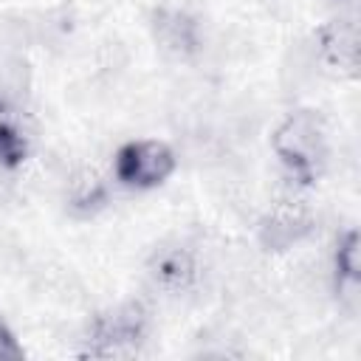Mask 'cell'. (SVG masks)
Returning a JSON list of instances; mask_svg holds the SVG:
<instances>
[{
  "instance_id": "obj_1",
  "label": "cell",
  "mask_w": 361,
  "mask_h": 361,
  "mask_svg": "<svg viewBox=\"0 0 361 361\" xmlns=\"http://www.w3.org/2000/svg\"><path fill=\"white\" fill-rule=\"evenodd\" d=\"M271 152L296 186H316L327 169L330 135L324 116L313 107L285 113L271 130Z\"/></svg>"
},
{
  "instance_id": "obj_2",
  "label": "cell",
  "mask_w": 361,
  "mask_h": 361,
  "mask_svg": "<svg viewBox=\"0 0 361 361\" xmlns=\"http://www.w3.org/2000/svg\"><path fill=\"white\" fill-rule=\"evenodd\" d=\"M149 336V310L138 299H127L96 313L82 336L79 358H130L141 353Z\"/></svg>"
},
{
  "instance_id": "obj_3",
  "label": "cell",
  "mask_w": 361,
  "mask_h": 361,
  "mask_svg": "<svg viewBox=\"0 0 361 361\" xmlns=\"http://www.w3.org/2000/svg\"><path fill=\"white\" fill-rule=\"evenodd\" d=\"M178 169L175 149L161 138H130L113 152V178L133 192L164 186Z\"/></svg>"
},
{
  "instance_id": "obj_4",
  "label": "cell",
  "mask_w": 361,
  "mask_h": 361,
  "mask_svg": "<svg viewBox=\"0 0 361 361\" xmlns=\"http://www.w3.org/2000/svg\"><path fill=\"white\" fill-rule=\"evenodd\" d=\"M149 37L172 62H192L206 48V31L197 14L175 3H158L149 11Z\"/></svg>"
},
{
  "instance_id": "obj_5",
  "label": "cell",
  "mask_w": 361,
  "mask_h": 361,
  "mask_svg": "<svg viewBox=\"0 0 361 361\" xmlns=\"http://www.w3.org/2000/svg\"><path fill=\"white\" fill-rule=\"evenodd\" d=\"M313 51L319 65L341 79L358 73V23L353 14H338L313 31Z\"/></svg>"
},
{
  "instance_id": "obj_6",
  "label": "cell",
  "mask_w": 361,
  "mask_h": 361,
  "mask_svg": "<svg viewBox=\"0 0 361 361\" xmlns=\"http://www.w3.org/2000/svg\"><path fill=\"white\" fill-rule=\"evenodd\" d=\"M147 276L149 282L169 293V296H180L195 290V285L200 282V257L192 245L186 243H164L158 245L149 257H147Z\"/></svg>"
},
{
  "instance_id": "obj_7",
  "label": "cell",
  "mask_w": 361,
  "mask_h": 361,
  "mask_svg": "<svg viewBox=\"0 0 361 361\" xmlns=\"http://www.w3.org/2000/svg\"><path fill=\"white\" fill-rule=\"evenodd\" d=\"M313 228H316V220H313V212L307 206L282 200L259 220L257 240L265 251L282 254V251H290L299 243H305L313 234Z\"/></svg>"
},
{
  "instance_id": "obj_8",
  "label": "cell",
  "mask_w": 361,
  "mask_h": 361,
  "mask_svg": "<svg viewBox=\"0 0 361 361\" xmlns=\"http://www.w3.org/2000/svg\"><path fill=\"white\" fill-rule=\"evenodd\" d=\"M330 276H333V290L341 299H355L358 285H361V262H358V231L355 226H347L330 254Z\"/></svg>"
},
{
  "instance_id": "obj_9",
  "label": "cell",
  "mask_w": 361,
  "mask_h": 361,
  "mask_svg": "<svg viewBox=\"0 0 361 361\" xmlns=\"http://www.w3.org/2000/svg\"><path fill=\"white\" fill-rule=\"evenodd\" d=\"M110 203V186L90 169L79 172L71 186H68V197H65V206L71 212V217L76 220H90L96 217L99 212H104Z\"/></svg>"
},
{
  "instance_id": "obj_10",
  "label": "cell",
  "mask_w": 361,
  "mask_h": 361,
  "mask_svg": "<svg viewBox=\"0 0 361 361\" xmlns=\"http://www.w3.org/2000/svg\"><path fill=\"white\" fill-rule=\"evenodd\" d=\"M31 155V144L28 135L20 130L17 121L11 118H0V169L6 172H17Z\"/></svg>"
},
{
  "instance_id": "obj_11",
  "label": "cell",
  "mask_w": 361,
  "mask_h": 361,
  "mask_svg": "<svg viewBox=\"0 0 361 361\" xmlns=\"http://www.w3.org/2000/svg\"><path fill=\"white\" fill-rule=\"evenodd\" d=\"M20 358H25V347L11 330V324L0 319V361H20Z\"/></svg>"
},
{
  "instance_id": "obj_12",
  "label": "cell",
  "mask_w": 361,
  "mask_h": 361,
  "mask_svg": "<svg viewBox=\"0 0 361 361\" xmlns=\"http://www.w3.org/2000/svg\"><path fill=\"white\" fill-rule=\"evenodd\" d=\"M324 3H330V6H338V8H341V6H350L353 0H324Z\"/></svg>"
}]
</instances>
